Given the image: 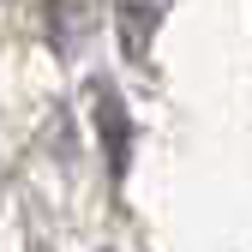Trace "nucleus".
Instances as JSON below:
<instances>
[{
	"instance_id": "nucleus-1",
	"label": "nucleus",
	"mask_w": 252,
	"mask_h": 252,
	"mask_svg": "<svg viewBox=\"0 0 252 252\" xmlns=\"http://www.w3.org/2000/svg\"><path fill=\"white\" fill-rule=\"evenodd\" d=\"M96 108H102V138H108V168L126 174V114L114 90H96Z\"/></svg>"
},
{
	"instance_id": "nucleus-2",
	"label": "nucleus",
	"mask_w": 252,
	"mask_h": 252,
	"mask_svg": "<svg viewBox=\"0 0 252 252\" xmlns=\"http://www.w3.org/2000/svg\"><path fill=\"white\" fill-rule=\"evenodd\" d=\"M156 6L162 0H120V36H126V48H144L150 42V24H156Z\"/></svg>"
}]
</instances>
